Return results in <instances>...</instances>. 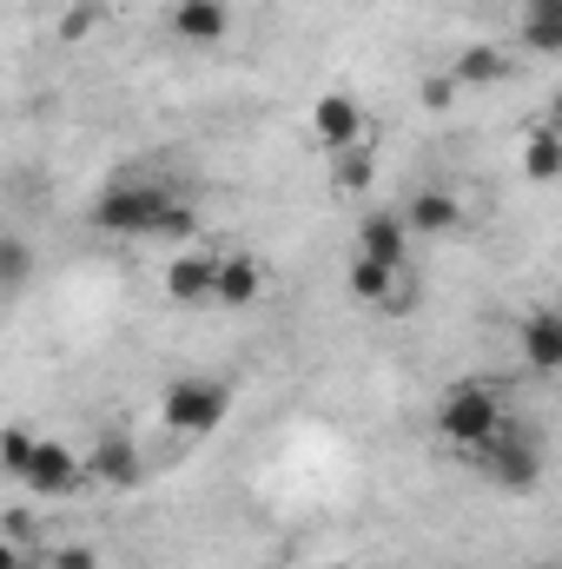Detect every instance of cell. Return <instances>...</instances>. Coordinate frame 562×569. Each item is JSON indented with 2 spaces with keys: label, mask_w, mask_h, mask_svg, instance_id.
Segmentation results:
<instances>
[{
  "label": "cell",
  "mask_w": 562,
  "mask_h": 569,
  "mask_svg": "<svg viewBox=\"0 0 562 569\" xmlns=\"http://www.w3.org/2000/svg\"><path fill=\"white\" fill-rule=\"evenodd\" d=\"M165 206H172L165 179L113 172V179L100 186V199H93L87 226H93V232H107V239H152V226H159V212H165Z\"/></svg>",
  "instance_id": "1"
},
{
  "label": "cell",
  "mask_w": 562,
  "mask_h": 569,
  "mask_svg": "<svg viewBox=\"0 0 562 569\" xmlns=\"http://www.w3.org/2000/svg\"><path fill=\"white\" fill-rule=\"evenodd\" d=\"M496 430H503V405H496V391H490L483 378H463V385H450V391L436 398V437H443V443L483 450Z\"/></svg>",
  "instance_id": "2"
},
{
  "label": "cell",
  "mask_w": 562,
  "mask_h": 569,
  "mask_svg": "<svg viewBox=\"0 0 562 569\" xmlns=\"http://www.w3.org/2000/svg\"><path fill=\"white\" fill-rule=\"evenodd\" d=\"M159 418H165V430H179V437H212V430L232 418V385L225 378H172Z\"/></svg>",
  "instance_id": "3"
},
{
  "label": "cell",
  "mask_w": 562,
  "mask_h": 569,
  "mask_svg": "<svg viewBox=\"0 0 562 569\" xmlns=\"http://www.w3.org/2000/svg\"><path fill=\"white\" fill-rule=\"evenodd\" d=\"M476 457H483L490 483H503L510 497H523V490H536V483H543V443H536L530 430H510V418H503V430H496Z\"/></svg>",
  "instance_id": "4"
},
{
  "label": "cell",
  "mask_w": 562,
  "mask_h": 569,
  "mask_svg": "<svg viewBox=\"0 0 562 569\" xmlns=\"http://www.w3.org/2000/svg\"><path fill=\"white\" fill-rule=\"evenodd\" d=\"M80 477H87V463L73 457V443L33 437V457L20 463V483H27L33 497H67V490H80Z\"/></svg>",
  "instance_id": "5"
},
{
  "label": "cell",
  "mask_w": 562,
  "mask_h": 569,
  "mask_svg": "<svg viewBox=\"0 0 562 569\" xmlns=\"http://www.w3.org/2000/svg\"><path fill=\"white\" fill-rule=\"evenodd\" d=\"M87 477H100L113 490H133L145 477V457H140V443H133V430H100L93 457H87Z\"/></svg>",
  "instance_id": "6"
},
{
  "label": "cell",
  "mask_w": 562,
  "mask_h": 569,
  "mask_svg": "<svg viewBox=\"0 0 562 569\" xmlns=\"http://www.w3.org/2000/svg\"><path fill=\"white\" fill-rule=\"evenodd\" d=\"M404 219V232H418V239H456L470 219H463V206H456V192H443V186H423L411 192V206L398 212Z\"/></svg>",
  "instance_id": "7"
},
{
  "label": "cell",
  "mask_w": 562,
  "mask_h": 569,
  "mask_svg": "<svg viewBox=\"0 0 562 569\" xmlns=\"http://www.w3.org/2000/svg\"><path fill=\"white\" fill-rule=\"evenodd\" d=\"M311 133L324 152H344V146L364 140V107L351 100V93H324L318 107H311Z\"/></svg>",
  "instance_id": "8"
},
{
  "label": "cell",
  "mask_w": 562,
  "mask_h": 569,
  "mask_svg": "<svg viewBox=\"0 0 562 569\" xmlns=\"http://www.w3.org/2000/svg\"><path fill=\"white\" fill-rule=\"evenodd\" d=\"M358 252L404 272V266H411V232H404V219H398V212H371V219L358 226Z\"/></svg>",
  "instance_id": "9"
},
{
  "label": "cell",
  "mask_w": 562,
  "mask_h": 569,
  "mask_svg": "<svg viewBox=\"0 0 562 569\" xmlns=\"http://www.w3.org/2000/svg\"><path fill=\"white\" fill-rule=\"evenodd\" d=\"M172 33L212 47V40L232 33V7H225V0H172Z\"/></svg>",
  "instance_id": "10"
},
{
  "label": "cell",
  "mask_w": 562,
  "mask_h": 569,
  "mask_svg": "<svg viewBox=\"0 0 562 569\" xmlns=\"http://www.w3.org/2000/svg\"><path fill=\"white\" fill-rule=\"evenodd\" d=\"M212 279H219V259L179 252V259L165 266V298H172V305H205V298H212Z\"/></svg>",
  "instance_id": "11"
},
{
  "label": "cell",
  "mask_w": 562,
  "mask_h": 569,
  "mask_svg": "<svg viewBox=\"0 0 562 569\" xmlns=\"http://www.w3.org/2000/svg\"><path fill=\"white\" fill-rule=\"evenodd\" d=\"M212 298L219 305H259L265 298V266L259 259H219V279H212Z\"/></svg>",
  "instance_id": "12"
},
{
  "label": "cell",
  "mask_w": 562,
  "mask_h": 569,
  "mask_svg": "<svg viewBox=\"0 0 562 569\" xmlns=\"http://www.w3.org/2000/svg\"><path fill=\"white\" fill-rule=\"evenodd\" d=\"M516 338H523V358H530L543 378H550V371H562V318H556V311H530Z\"/></svg>",
  "instance_id": "13"
},
{
  "label": "cell",
  "mask_w": 562,
  "mask_h": 569,
  "mask_svg": "<svg viewBox=\"0 0 562 569\" xmlns=\"http://www.w3.org/2000/svg\"><path fill=\"white\" fill-rule=\"evenodd\" d=\"M503 73H510V53H503V47H463V53L450 60L456 93H463V87H496Z\"/></svg>",
  "instance_id": "14"
},
{
  "label": "cell",
  "mask_w": 562,
  "mask_h": 569,
  "mask_svg": "<svg viewBox=\"0 0 562 569\" xmlns=\"http://www.w3.org/2000/svg\"><path fill=\"white\" fill-rule=\"evenodd\" d=\"M404 272H411V266H404ZM404 272H398V266H378V259H364V252H358V259L344 266V284H351V298H358V305H384V298L398 291Z\"/></svg>",
  "instance_id": "15"
},
{
  "label": "cell",
  "mask_w": 562,
  "mask_h": 569,
  "mask_svg": "<svg viewBox=\"0 0 562 569\" xmlns=\"http://www.w3.org/2000/svg\"><path fill=\"white\" fill-rule=\"evenodd\" d=\"M523 40L536 53H562V0H523Z\"/></svg>",
  "instance_id": "16"
},
{
  "label": "cell",
  "mask_w": 562,
  "mask_h": 569,
  "mask_svg": "<svg viewBox=\"0 0 562 569\" xmlns=\"http://www.w3.org/2000/svg\"><path fill=\"white\" fill-rule=\"evenodd\" d=\"M33 246L20 239V232H0V291H20V284H33Z\"/></svg>",
  "instance_id": "17"
},
{
  "label": "cell",
  "mask_w": 562,
  "mask_h": 569,
  "mask_svg": "<svg viewBox=\"0 0 562 569\" xmlns=\"http://www.w3.org/2000/svg\"><path fill=\"white\" fill-rule=\"evenodd\" d=\"M371 172H378L371 146H344V152H331V186H338V192H364Z\"/></svg>",
  "instance_id": "18"
},
{
  "label": "cell",
  "mask_w": 562,
  "mask_h": 569,
  "mask_svg": "<svg viewBox=\"0 0 562 569\" xmlns=\"http://www.w3.org/2000/svg\"><path fill=\"white\" fill-rule=\"evenodd\" d=\"M100 20H107V7H100V0H73V7L60 13V40H87Z\"/></svg>",
  "instance_id": "19"
},
{
  "label": "cell",
  "mask_w": 562,
  "mask_h": 569,
  "mask_svg": "<svg viewBox=\"0 0 562 569\" xmlns=\"http://www.w3.org/2000/svg\"><path fill=\"white\" fill-rule=\"evenodd\" d=\"M27 457H33V430L7 425V430H0V470H13V477H20V463H27Z\"/></svg>",
  "instance_id": "20"
},
{
  "label": "cell",
  "mask_w": 562,
  "mask_h": 569,
  "mask_svg": "<svg viewBox=\"0 0 562 569\" xmlns=\"http://www.w3.org/2000/svg\"><path fill=\"white\" fill-rule=\"evenodd\" d=\"M192 232H199V212L179 206V199H172V206L159 212V226H152V239H192Z\"/></svg>",
  "instance_id": "21"
},
{
  "label": "cell",
  "mask_w": 562,
  "mask_h": 569,
  "mask_svg": "<svg viewBox=\"0 0 562 569\" xmlns=\"http://www.w3.org/2000/svg\"><path fill=\"white\" fill-rule=\"evenodd\" d=\"M0 537H7V543H20V550H33V537H40V523H33V510H7V523H0Z\"/></svg>",
  "instance_id": "22"
},
{
  "label": "cell",
  "mask_w": 562,
  "mask_h": 569,
  "mask_svg": "<svg viewBox=\"0 0 562 569\" xmlns=\"http://www.w3.org/2000/svg\"><path fill=\"white\" fill-rule=\"evenodd\" d=\"M47 569H100V550H87V543H67V550H53V563Z\"/></svg>",
  "instance_id": "23"
},
{
  "label": "cell",
  "mask_w": 562,
  "mask_h": 569,
  "mask_svg": "<svg viewBox=\"0 0 562 569\" xmlns=\"http://www.w3.org/2000/svg\"><path fill=\"white\" fill-rule=\"evenodd\" d=\"M450 100H456V80H450V73H436V80H423V107H430V113H443Z\"/></svg>",
  "instance_id": "24"
},
{
  "label": "cell",
  "mask_w": 562,
  "mask_h": 569,
  "mask_svg": "<svg viewBox=\"0 0 562 569\" xmlns=\"http://www.w3.org/2000/svg\"><path fill=\"white\" fill-rule=\"evenodd\" d=\"M20 557H33V550H20V543H7V537H0V569H20Z\"/></svg>",
  "instance_id": "25"
},
{
  "label": "cell",
  "mask_w": 562,
  "mask_h": 569,
  "mask_svg": "<svg viewBox=\"0 0 562 569\" xmlns=\"http://www.w3.org/2000/svg\"><path fill=\"white\" fill-rule=\"evenodd\" d=\"M324 569H358V563H324Z\"/></svg>",
  "instance_id": "26"
}]
</instances>
